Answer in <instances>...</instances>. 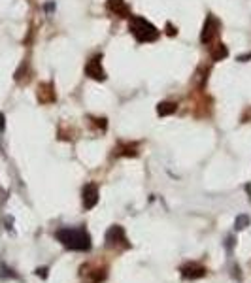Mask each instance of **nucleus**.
<instances>
[{
    "mask_svg": "<svg viewBox=\"0 0 251 283\" xmlns=\"http://www.w3.org/2000/svg\"><path fill=\"white\" fill-rule=\"evenodd\" d=\"M55 238L72 251H89L91 249V236L84 227H80V229H70V227L59 229L55 232Z\"/></svg>",
    "mask_w": 251,
    "mask_h": 283,
    "instance_id": "nucleus-1",
    "label": "nucleus"
},
{
    "mask_svg": "<svg viewBox=\"0 0 251 283\" xmlns=\"http://www.w3.org/2000/svg\"><path fill=\"white\" fill-rule=\"evenodd\" d=\"M131 32L138 42H155L157 38L161 36V30L153 26L147 19L143 17H131Z\"/></svg>",
    "mask_w": 251,
    "mask_h": 283,
    "instance_id": "nucleus-2",
    "label": "nucleus"
},
{
    "mask_svg": "<svg viewBox=\"0 0 251 283\" xmlns=\"http://www.w3.org/2000/svg\"><path fill=\"white\" fill-rule=\"evenodd\" d=\"M219 30H221V23L215 15H208L206 21H204V26H202V34H200V42L202 44H214L217 36H219Z\"/></svg>",
    "mask_w": 251,
    "mask_h": 283,
    "instance_id": "nucleus-3",
    "label": "nucleus"
},
{
    "mask_svg": "<svg viewBox=\"0 0 251 283\" xmlns=\"http://www.w3.org/2000/svg\"><path fill=\"white\" fill-rule=\"evenodd\" d=\"M106 246L112 247V249H117V247L127 249V247L131 246L129 240H127V234L123 231V227H119V225L110 227V231L106 232Z\"/></svg>",
    "mask_w": 251,
    "mask_h": 283,
    "instance_id": "nucleus-4",
    "label": "nucleus"
},
{
    "mask_svg": "<svg viewBox=\"0 0 251 283\" xmlns=\"http://www.w3.org/2000/svg\"><path fill=\"white\" fill-rule=\"evenodd\" d=\"M82 278L87 283H100L106 278V266H98L96 262L82 266Z\"/></svg>",
    "mask_w": 251,
    "mask_h": 283,
    "instance_id": "nucleus-5",
    "label": "nucleus"
},
{
    "mask_svg": "<svg viewBox=\"0 0 251 283\" xmlns=\"http://www.w3.org/2000/svg\"><path fill=\"white\" fill-rule=\"evenodd\" d=\"M102 55H96L93 57L91 61L85 64V74L89 76V77H93L96 81H102V79H106V74H104V68H102Z\"/></svg>",
    "mask_w": 251,
    "mask_h": 283,
    "instance_id": "nucleus-6",
    "label": "nucleus"
},
{
    "mask_svg": "<svg viewBox=\"0 0 251 283\" xmlns=\"http://www.w3.org/2000/svg\"><path fill=\"white\" fill-rule=\"evenodd\" d=\"M36 97L40 100V104H51L57 100V95H55V87L51 83H40L38 85V93Z\"/></svg>",
    "mask_w": 251,
    "mask_h": 283,
    "instance_id": "nucleus-7",
    "label": "nucleus"
},
{
    "mask_svg": "<svg viewBox=\"0 0 251 283\" xmlns=\"http://www.w3.org/2000/svg\"><path fill=\"white\" fill-rule=\"evenodd\" d=\"M96 202H98V189H96L95 183H87L84 187V208H95Z\"/></svg>",
    "mask_w": 251,
    "mask_h": 283,
    "instance_id": "nucleus-8",
    "label": "nucleus"
},
{
    "mask_svg": "<svg viewBox=\"0 0 251 283\" xmlns=\"http://www.w3.org/2000/svg\"><path fill=\"white\" fill-rule=\"evenodd\" d=\"M108 10L117 17H131V10L125 0H108Z\"/></svg>",
    "mask_w": 251,
    "mask_h": 283,
    "instance_id": "nucleus-9",
    "label": "nucleus"
},
{
    "mask_svg": "<svg viewBox=\"0 0 251 283\" xmlns=\"http://www.w3.org/2000/svg\"><path fill=\"white\" fill-rule=\"evenodd\" d=\"M181 276L187 280H196V278H204L206 276V268L200 264H187L181 268Z\"/></svg>",
    "mask_w": 251,
    "mask_h": 283,
    "instance_id": "nucleus-10",
    "label": "nucleus"
},
{
    "mask_svg": "<svg viewBox=\"0 0 251 283\" xmlns=\"http://www.w3.org/2000/svg\"><path fill=\"white\" fill-rule=\"evenodd\" d=\"M113 151H115L117 157H136L138 155V146L136 144H129V142H121Z\"/></svg>",
    "mask_w": 251,
    "mask_h": 283,
    "instance_id": "nucleus-11",
    "label": "nucleus"
},
{
    "mask_svg": "<svg viewBox=\"0 0 251 283\" xmlns=\"http://www.w3.org/2000/svg\"><path fill=\"white\" fill-rule=\"evenodd\" d=\"M227 55H228V50L223 42H214V44L210 46V57H212L214 61H223V59H227Z\"/></svg>",
    "mask_w": 251,
    "mask_h": 283,
    "instance_id": "nucleus-12",
    "label": "nucleus"
},
{
    "mask_svg": "<svg viewBox=\"0 0 251 283\" xmlns=\"http://www.w3.org/2000/svg\"><path fill=\"white\" fill-rule=\"evenodd\" d=\"M176 110H178V104H176V102H161V104L157 106V113H159V115H170V113H174Z\"/></svg>",
    "mask_w": 251,
    "mask_h": 283,
    "instance_id": "nucleus-13",
    "label": "nucleus"
},
{
    "mask_svg": "<svg viewBox=\"0 0 251 283\" xmlns=\"http://www.w3.org/2000/svg\"><path fill=\"white\" fill-rule=\"evenodd\" d=\"M30 70H28V62H23V64H21V68H19V70H17V72H15V79H17V81H21V83H27V81H28V79H30Z\"/></svg>",
    "mask_w": 251,
    "mask_h": 283,
    "instance_id": "nucleus-14",
    "label": "nucleus"
},
{
    "mask_svg": "<svg viewBox=\"0 0 251 283\" xmlns=\"http://www.w3.org/2000/svg\"><path fill=\"white\" fill-rule=\"evenodd\" d=\"M234 225H236V229H246V227L250 225V217H248V215H238Z\"/></svg>",
    "mask_w": 251,
    "mask_h": 283,
    "instance_id": "nucleus-15",
    "label": "nucleus"
},
{
    "mask_svg": "<svg viewBox=\"0 0 251 283\" xmlns=\"http://www.w3.org/2000/svg\"><path fill=\"white\" fill-rule=\"evenodd\" d=\"M0 278H17V274H13L8 266H0Z\"/></svg>",
    "mask_w": 251,
    "mask_h": 283,
    "instance_id": "nucleus-16",
    "label": "nucleus"
},
{
    "mask_svg": "<svg viewBox=\"0 0 251 283\" xmlns=\"http://www.w3.org/2000/svg\"><path fill=\"white\" fill-rule=\"evenodd\" d=\"M167 28H168V34H170V36H174V34H178V28H174V26L170 25V23H168V25H167Z\"/></svg>",
    "mask_w": 251,
    "mask_h": 283,
    "instance_id": "nucleus-17",
    "label": "nucleus"
},
{
    "mask_svg": "<svg viewBox=\"0 0 251 283\" xmlns=\"http://www.w3.org/2000/svg\"><path fill=\"white\" fill-rule=\"evenodd\" d=\"M36 274H38V276H42V278H46V276H48V268H38Z\"/></svg>",
    "mask_w": 251,
    "mask_h": 283,
    "instance_id": "nucleus-18",
    "label": "nucleus"
}]
</instances>
